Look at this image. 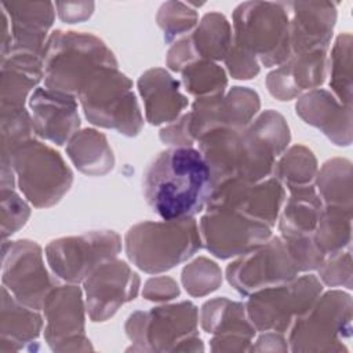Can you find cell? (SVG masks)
<instances>
[{
	"label": "cell",
	"mask_w": 353,
	"mask_h": 353,
	"mask_svg": "<svg viewBox=\"0 0 353 353\" xmlns=\"http://www.w3.org/2000/svg\"><path fill=\"white\" fill-rule=\"evenodd\" d=\"M212 189L205 159L190 146L161 152L143 174L146 203L164 221L193 218L207 205Z\"/></svg>",
	"instance_id": "cell-1"
},
{
	"label": "cell",
	"mask_w": 353,
	"mask_h": 353,
	"mask_svg": "<svg viewBox=\"0 0 353 353\" xmlns=\"http://www.w3.org/2000/svg\"><path fill=\"white\" fill-rule=\"evenodd\" d=\"M43 66L47 88L74 94L95 72L116 66V59L95 36L57 30L46 43Z\"/></svg>",
	"instance_id": "cell-2"
},
{
	"label": "cell",
	"mask_w": 353,
	"mask_h": 353,
	"mask_svg": "<svg viewBox=\"0 0 353 353\" xmlns=\"http://www.w3.org/2000/svg\"><path fill=\"white\" fill-rule=\"evenodd\" d=\"M197 225L192 218L145 222L130 229L125 237L128 258L142 270H167L200 248Z\"/></svg>",
	"instance_id": "cell-3"
},
{
	"label": "cell",
	"mask_w": 353,
	"mask_h": 353,
	"mask_svg": "<svg viewBox=\"0 0 353 353\" xmlns=\"http://www.w3.org/2000/svg\"><path fill=\"white\" fill-rule=\"evenodd\" d=\"M236 47L273 66L291 57L290 14L287 3H243L234 10Z\"/></svg>",
	"instance_id": "cell-4"
},
{
	"label": "cell",
	"mask_w": 353,
	"mask_h": 353,
	"mask_svg": "<svg viewBox=\"0 0 353 353\" xmlns=\"http://www.w3.org/2000/svg\"><path fill=\"white\" fill-rule=\"evenodd\" d=\"M130 88L131 81L116 66L95 72L79 92L87 119L127 135L138 134L142 117Z\"/></svg>",
	"instance_id": "cell-5"
},
{
	"label": "cell",
	"mask_w": 353,
	"mask_h": 353,
	"mask_svg": "<svg viewBox=\"0 0 353 353\" xmlns=\"http://www.w3.org/2000/svg\"><path fill=\"white\" fill-rule=\"evenodd\" d=\"M7 161L18 175L21 190L37 207L57 203L72 183V172L59 153L41 142L22 143Z\"/></svg>",
	"instance_id": "cell-6"
},
{
	"label": "cell",
	"mask_w": 353,
	"mask_h": 353,
	"mask_svg": "<svg viewBox=\"0 0 353 353\" xmlns=\"http://www.w3.org/2000/svg\"><path fill=\"white\" fill-rule=\"evenodd\" d=\"M321 292L314 276H303L296 281H285L255 291L247 305L251 321L259 330L284 331L307 312Z\"/></svg>",
	"instance_id": "cell-7"
},
{
	"label": "cell",
	"mask_w": 353,
	"mask_h": 353,
	"mask_svg": "<svg viewBox=\"0 0 353 353\" xmlns=\"http://www.w3.org/2000/svg\"><path fill=\"white\" fill-rule=\"evenodd\" d=\"M301 272L296 259L283 237L258 245L228 266L229 283L240 292L250 294L270 285L294 280Z\"/></svg>",
	"instance_id": "cell-8"
},
{
	"label": "cell",
	"mask_w": 353,
	"mask_h": 353,
	"mask_svg": "<svg viewBox=\"0 0 353 353\" xmlns=\"http://www.w3.org/2000/svg\"><path fill=\"white\" fill-rule=\"evenodd\" d=\"M120 251V239L113 232H92L79 237L51 241L47 258L52 270L62 279L77 283L90 277L102 263Z\"/></svg>",
	"instance_id": "cell-9"
},
{
	"label": "cell",
	"mask_w": 353,
	"mask_h": 353,
	"mask_svg": "<svg viewBox=\"0 0 353 353\" xmlns=\"http://www.w3.org/2000/svg\"><path fill=\"white\" fill-rule=\"evenodd\" d=\"M283 200L284 189L277 178L258 182L228 179L214 186L207 208L208 211H233L265 222L272 228L276 223Z\"/></svg>",
	"instance_id": "cell-10"
},
{
	"label": "cell",
	"mask_w": 353,
	"mask_h": 353,
	"mask_svg": "<svg viewBox=\"0 0 353 353\" xmlns=\"http://www.w3.org/2000/svg\"><path fill=\"white\" fill-rule=\"evenodd\" d=\"M201 233L208 251L218 258H230L265 244L270 226L233 211L215 210L201 218Z\"/></svg>",
	"instance_id": "cell-11"
},
{
	"label": "cell",
	"mask_w": 353,
	"mask_h": 353,
	"mask_svg": "<svg viewBox=\"0 0 353 353\" xmlns=\"http://www.w3.org/2000/svg\"><path fill=\"white\" fill-rule=\"evenodd\" d=\"M3 283L10 285L15 299L39 309L55 288L47 274L39 245L17 241L10 245V258H3Z\"/></svg>",
	"instance_id": "cell-12"
},
{
	"label": "cell",
	"mask_w": 353,
	"mask_h": 353,
	"mask_svg": "<svg viewBox=\"0 0 353 353\" xmlns=\"http://www.w3.org/2000/svg\"><path fill=\"white\" fill-rule=\"evenodd\" d=\"M139 287L138 274L127 263L108 261L85 280L87 303L95 321L112 316L120 305L135 298Z\"/></svg>",
	"instance_id": "cell-13"
},
{
	"label": "cell",
	"mask_w": 353,
	"mask_h": 353,
	"mask_svg": "<svg viewBox=\"0 0 353 353\" xmlns=\"http://www.w3.org/2000/svg\"><path fill=\"white\" fill-rule=\"evenodd\" d=\"M34 131L57 145H63L79 128L77 103L70 94L37 88L30 98Z\"/></svg>",
	"instance_id": "cell-14"
},
{
	"label": "cell",
	"mask_w": 353,
	"mask_h": 353,
	"mask_svg": "<svg viewBox=\"0 0 353 353\" xmlns=\"http://www.w3.org/2000/svg\"><path fill=\"white\" fill-rule=\"evenodd\" d=\"M291 51L298 54L325 50L332 34L336 10L332 3H287Z\"/></svg>",
	"instance_id": "cell-15"
},
{
	"label": "cell",
	"mask_w": 353,
	"mask_h": 353,
	"mask_svg": "<svg viewBox=\"0 0 353 353\" xmlns=\"http://www.w3.org/2000/svg\"><path fill=\"white\" fill-rule=\"evenodd\" d=\"M12 22L14 44L10 52H28L43 57L47 30L54 21L52 3L12 1L0 4Z\"/></svg>",
	"instance_id": "cell-16"
},
{
	"label": "cell",
	"mask_w": 353,
	"mask_h": 353,
	"mask_svg": "<svg viewBox=\"0 0 353 353\" xmlns=\"http://www.w3.org/2000/svg\"><path fill=\"white\" fill-rule=\"evenodd\" d=\"M324 63L325 50L298 54L269 74V91L280 99H290L305 90L316 88L323 83Z\"/></svg>",
	"instance_id": "cell-17"
},
{
	"label": "cell",
	"mask_w": 353,
	"mask_h": 353,
	"mask_svg": "<svg viewBox=\"0 0 353 353\" xmlns=\"http://www.w3.org/2000/svg\"><path fill=\"white\" fill-rule=\"evenodd\" d=\"M139 90L145 99L148 120L152 124L172 121L188 105L186 98L178 91V81L161 69L148 70L142 74Z\"/></svg>",
	"instance_id": "cell-18"
},
{
	"label": "cell",
	"mask_w": 353,
	"mask_h": 353,
	"mask_svg": "<svg viewBox=\"0 0 353 353\" xmlns=\"http://www.w3.org/2000/svg\"><path fill=\"white\" fill-rule=\"evenodd\" d=\"M288 189L291 196L280 219L283 239L313 236L323 210L321 200L310 185L288 186Z\"/></svg>",
	"instance_id": "cell-19"
},
{
	"label": "cell",
	"mask_w": 353,
	"mask_h": 353,
	"mask_svg": "<svg viewBox=\"0 0 353 353\" xmlns=\"http://www.w3.org/2000/svg\"><path fill=\"white\" fill-rule=\"evenodd\" d=\"M47 312V339L58 342L63 331H83V305L79 288L73 285L55 287L43 306Z\"/></svg>",
	"instance_id": "cell-20"
},
{
	"label": "cell",
	"mask_w": 353,
	"mask_h": 353,
	"mask_svg": "<svg viewBox=\"0 0 353 353\" xmlns=\"http://www.w3.org/2000/svg\"><path fill=\"white\" fill-rule=\"evenodd\" d=\"M186 39L194 61L196 55L199 58L222 59L232 47L230 25L226 18L218 12L207 14L193 36Z\"/></svg>",
	"instance_id": "cell-21"
},
{
	"label": "cell",
	"mask_w": 353,
	"mask_h": 353,
	"mask_svg": "<svg viewBox=\"0 0 353 353\" xmlns=\"http://www.w3.org/2000/svg\"><path fill=\"white\" fill-rule=\"evenodd\" d=\"M350 208L327 205L321 210L313 239L324 256L350 245Z\"/></svg>",
	"instance_id": "cell-22"
},
{
	"label": "cell",
	"mask_w": 353,
	"mask_h": 353,
	"mask_svg": "<svg viewBox=\"0 0 353 353\" xmlns=\"http://www.w3.org/2000/svg\"><path fill=\"white\" fill-rule=\"evenodd\" d=\"M68 153L74 164L85 174H102L112 168L113 163H109L92 153H112L106 145L103 135L94 130H84L76 134L70 145L68 146Z\"/></svg>",
	"instance_id": "cell-23"
},
{
	"label": "cell",
	"mask_w": 353,
	"mask_h": 353,
	"mask_svg": "<svg viewBox=\"0 0 353 353\" xmlns=\"http://www.w3.org/2000/svg\"><path fill=\"white\" fill-rule=\"evenodd\" d=\"M317 183L327 205L350 207V163L347 160H332L324 164Z\"/></svg>",
	"instance_id": "cell-24"
},
{
	"label": "cell",
	"mask_w": 353,
	"mask_h": 353,
	"mask_svg": "<svg viewBox=\"0 0 353 353\" xmlns=\"http://www.w3.org/2000/svg\"><path fill=\"white\" fill-rule=\"evenodd\" d=\"M182 80L186 90L200 98L223 92L226 77L223 70L210 61H194L182 69Z\"/></svg>",
	"instance_id": "cell-25"
},
{
	"label": "cell",
	"mask_w": 353,
	"mask_h": 353,
	"mask_svg": "<svg viewBox=\"0 0 353 353\" xmlns=\"http://www.w3.org/2000/svg\"><path fill=\"white\" fill-rule=\"evenodd\" d=\"M350 41L349 33L341 34L336 39L332 62H331V81L330 85L338 95L341 103L350 108V94H352V73H350Z\"/></svg>",
	"instance_id": "cell-26"
},
{
	"label": "cell",
	"mask_w": 353,
	"mask_h": 353,
	"mask_svg": "<svg viewBox=\"0 0 353 353\" xmlns=\"http://www.w3.org/2000/svg\"><path fill=\"white\" fill-rule=\"evenodd\" d=\"M276 168L277 179L284 181L287 186L309 185L316 171V160L307 149L294 146L288 153H285Z\"/></svg>",
	"instance_id": "cell-27"
},
{
	"label": "cell",
	"mask_w": 353,
	"mask_h": 353,
	"mask_svg": "<svg viewBox=\"0 0 353 353\" xmlns=\"http://www.w3.org/2000/svg\"><path fill=\"white\" fill-rule=\"evenodd\" d=\"M157 21L160 28L164 30L165 40L171 41L194 26L197 22V14L183 3L168 1L159 10Z\"/></svg>",
	"instance_id": "cell-28"
},
{
	"label": "cell",
	"mask_w": 353,
	"mask_h": 353,
	"mask_svg": "<svg viewBox=\"0 0 353 353\" xmlns=\"http://www.w3.org/2000/svg\"><path fill=\"white\" fill-rule=\"evenodd\" d=\"M193 265L197 269V272L200 273V277L193 274V273H189V272L183 270L182 281H183V285H185L186 291H189L192 295H204L208 291L215 290L216 285L219 284V276H207V277H204V274L214 270L216 268V265L214 262L207 261L205 258L197 259L196 262H193Z\"/></svg>",
	"instance_id": "cell-29"
},
{
	"label": "cell",
	"mask_w": 353,
	"mask_h": 353,
	"mask_svg": "<svg viewBox=\"0 0 353 353\" xmlns=\"http://www.w3.org/2000/svg\"><path fill=\"white\" fill-rule=\"evenodd\" d=\"M233 44V43H232ZM228 68L234 79H251L258 73V63L252 54L236 47H230L229 52L225 57Z\"/></svg>",
	"instance_id": "cell-30"
},
{
	"label": "cell",
	"mask_w": 353,
	"mask_h": 353,
	"mask_svg": "<svg viewBox=\"0 0 353 353\" xmlns=\"http://www.w3.org/2000/svg\"><path fill=\"white\" fill-rule=\"evenodd\" d=\"M321 279L324 280V283L330 284V285H338V284H343L341 274L346 273L349 276H352V270H350V250L347 248L346 252H343V250L330 254V259L327 262L321 263Z\"/></svg>",
	"instance_id": "cell-31"
},
{
	"label": "cell",
	"mask_w": 353,
	"mask_h": 353,
	"mask_svg": "<svg viewBox=\"0 0 353 353\" xmlns=\"http://www.w3.org/2000/svg\"><path fill=\"white\" fill-rule=\"evenodd\" d=\"M149 285H146L143 294L148 299L160 301V299H171L172 296L179 294L178 285L168 277L161 279H153L148 281Z\"/></svg>",
	"instance_id": "cell-32"
},
{
	"label": "cell",
	"mask_w": 353,
	"mask_h": 353,
	"mask_svg": "<svg viewBox=\"0 0 353 353\" xmlns=\"http://www.w3.org/2000/svg\"><path fill=\"white\" fill-rule=\"evenodd\" d=\"M55 7L62 21L73 23L88 18L94 10V3H57Z\"/></svg>",
	"instance_id": "cell-33"
}]
</instances>
